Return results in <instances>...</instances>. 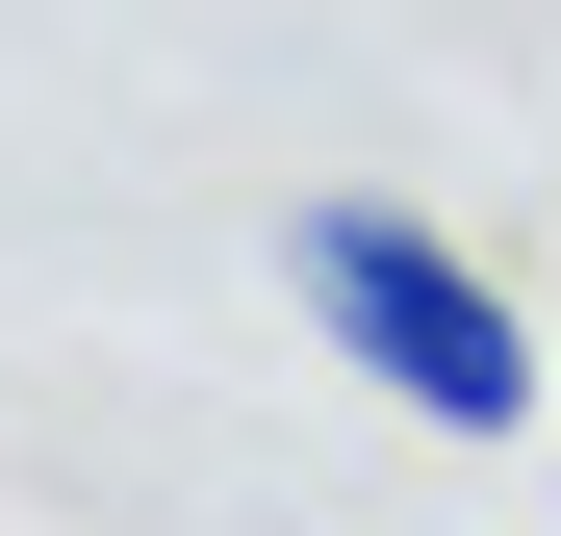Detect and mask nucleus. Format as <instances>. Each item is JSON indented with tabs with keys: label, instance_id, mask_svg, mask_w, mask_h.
I'll return each instance as SVG.
<instances>
[{
	"label": "nucleus",
	"instance_id": "f257e3e1",
	"mask_svg": "<svg viewBox=\"0 0 561 536\" xmlns=\"http://www.w3.org/2000/svg\"><path fill=\"white\" fill-rule=\"evenodd\" d=\"M280 307H307V332H332L383 409H434V434H511V409H536V332H511V282H485L459 230L357 205V179H332V205H280Z\"/></svg>",
	"mask_w": 561,
	"mask_h": 536
}]
</instances>
